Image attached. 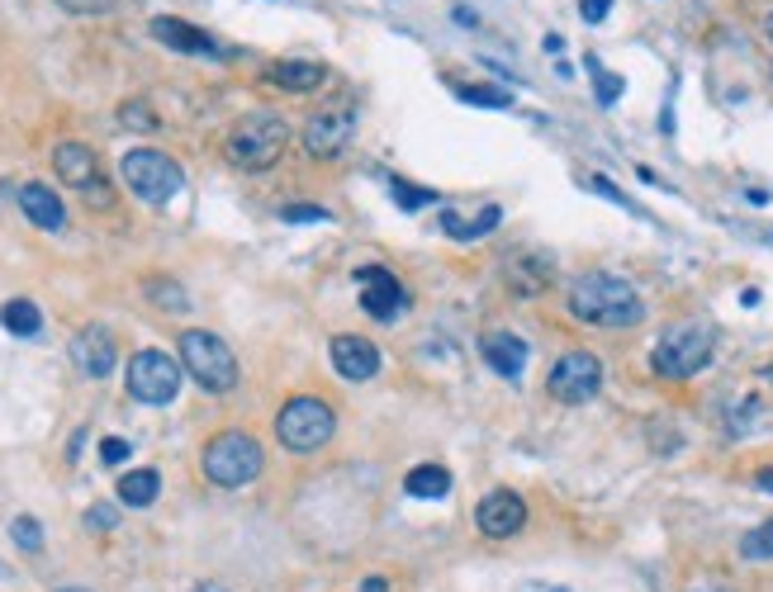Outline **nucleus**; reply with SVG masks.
<instances>
[{
	"mask_svg": "<svg viewBox=\"0 0 773 592\" xmlns=\"http://www.w3.org/2000/svg\"><path fill=\"white\" fill-rule=\"evenodd\" d=\"M570 313L589 327H608V332H626L645 317V299L636 294V284L608 270H589L570 284Z\"/></svg>",
	"mask_w": 773,
	"mask_h": 592,
	"instance_id": "f257e3e1",
	"label": "nucleus"
},
{
	"mask_svg": "<svg viewBox=\"0 0 773 592\" xmlns=\"http://www.w3.org/2000/svg\"><path fill=\"white\" fill-rule=\"evenodd\" d=\"M290 142V123L280 115H266V109H257V115H243L238 123L228 128V162L243 166V171H271L280 162V152H286Z\"/></svg>",
	"mask_w": 773,
	"mask_h": 592,
	"instance_id": "f03ea898",
	"label": "nucleus"
},
{
	"mask_svg": "<svg viewBox=\"0 0 773 592\" xmlns=\"http://www.w3.org/2000/svg\"><path fill=\"white\" fill-rule=\"evenodd\" d=\"M712 351H717V332L707 323H674L665 337L655 342L651 365L659 379H693L712 365Z\"/></svg>",
	"mask_w": 773,
	"mask_h": 592,
	"instance_id": "7ed1b4c3",
	"label": "nucleus"
},
{
	"mask_svg": "<svg viewBox=\"0 0 773 592\" xmlns=\"http://www.w3.org/2000/svg\"><path fill=\"white\" fill-rule=\"evenodd\" d=\"M333 431H337V418H333V408L323 403V398H290L286 408H280V418H276V437L286 451L294 455H313V451H323L328 441H333Z\"/></svg>",
	"mask_w": 773,
	"mask_h": 592,
	"instance_id": "20e7f679",
	"label": "nucleus"
},
{
	"mask_svg": "<svg viewBox=\"0 0 773 592\" xmlns=\"http://www.w3.org/2000/svg\"><path fill=\"white\" fill-rule=\"evenodd\" d=\"M204 478L218 488H247L251 478L261 474V445L247 437V431H218V437L204 445Z\"/></svg>",
	"mask_w": 773,
	"mask_h": 592,
	"instance_id": "39448f33",
	"label": "nucleus"
},
{
	"mask_svg": "<svg viewBox=\"0 0 773 592\" xmlns=\"http://www.w3.org/2000/svg\"><path fill=\"white\" fill-rule=\"evenodd\" d=\"M181 365L195 375L200 389L210 394H228L238 384V356L228 351V342H218L214 332H181Z\"/></svg>",
	"mask_w": 773,
	"mask_h": 592,
	"instance_id": "423d86ee",
	"label": "nucleus"
},
{
	"mask_svg": "<svg viewBox=\"0 0 773 592\" xmlns=\"http://www.w3.org/2000/svg\"><path fill=\"white\" fill-rule=\"evenodd\" d=\"M119 175H124V185H129L143 204H167V200H176L181 185H185L181 162H171L167 152H152V148H138V152L124 157V162H119Z\"/></svg>",
	"mask_w": 773,
	"mask_h": 592,
	"instance_id": "0eeeda50",
	"label": "nucleus"
},
{
	"mask_svg": "<svg viewBox=\"0 0 773 592\" xmlns=\"http://www.w3.org/2000/svg\"><path fill=\"white\" fill-rule=\"evenodd\" d=\"M181 370L185 365H176L167 351H152V346L138 351V356H129V394L138 398V403L162 408L181 394Z\"/></svg>",
	"mask_w": 773,
	"mask_h": 592,
	"instance_id": "6e6552de",
	"label": "nucleus"
},
{
	"mask_svg": "<svg viewBox=\"0 0 773 592\" xmlns=\"http://www.w3.org/2000/svg\"><path fill=\"white\" fill-rule=\"evenodd\" d=\"M546 389L556 403H589V398L603 389V360L593 356V351H570V356H560L556 365H550V379H546Z\"/></svg>",
	"mask_w": 773,
	"mask_h": 592,
	"instance_id": "1a4fd4ad",
	"label": "nucleus"
},
{
	"mask_svg": "<svg viewBox=\"0 0 773 592\" xmlns=\"http://www.w3.org/2000/svg\"><path fill=\"white\" fill-rule=\"evenodd\" d=\"M356 138V115L346 105H333V109H319L309 123H304V152L309 157H337L346 152V142Z\"/></svg>",
	"mask_w": 773,
	"mask_h": 592,
	"instance_id": "9d476101",
	"label": "nucleus"
},
{
	"mask_svg": "<svg viewBox=\"0 0 773 592\" xmlns=\"http://www.w3.org/2000/svg\"><path fill=\"white\" fill-rule=\"evenodd\" d=\"M356 284H361V309H366L371 317H380V323H389V317L408 303L399 276L385 270V266H361L356 270Z\"/></svg>",
	"mask_w": 773,
	"mask_h": 592,
	"instance_id": "9b49d317",
	"label": "nucleus"
},
{
	"mask_svg": "<svg viewBox=\"0 0 773 592\" xmlns=\"http://www.w3.org/2000/svg\"><path fill=\"white\" fill-rule=\"evenodd\" d=\"M503 280H508V290L513 294H523V299H536V294H546L550 290V280H556V261H550L546 251H513L508 261H503Z\"/></svg>",
	"mask_w": 773,
	"mask_h": 592,
	"instance_id": "f8f14e48",
	"label": "nucleus"
},
{
	"mask_svg": "<svg viewBox=\"0 0 773 592\" xmlns=\"http://www.w3.org/2000/svg\"><path fill=\"white\" fill-rule=\"evenodd\" d=\"M475 526L489 540H508V536H517L527 526V503L517 498V493H508V488L489 493V498L480 503V512H475Z\"/></svg>",
	"mask_w": 773,
	"mask_h": 592,
	"instance_id": "ddd939ff",
	"label": "nucleus"
},
{
	"mask_svg": "<svg viewBox=\"0 0 773 592\" xmlns=\"http://www.w3.org/2000/svg\"><path fill=\"white\" fill-rule=\"evenodd\" d=\"M72 365L82 375H90V379H105V375H115V365H119V351H115V337L100 327V323H90V327H82L72 337Z\"/></svg>",
	"mask_w": 773,
	"mask_h": 592,
	"instance_id": "4468645a",
	"label": "nucleus"
},
{
	"mask_svg": "<svg viewBox=\"0 0 773 592\" xmlns=\"http://www.w3.org/2000/svg\"><path fill=\"white\" fill-rule=\"evenodd\" d=\"M380 346L366 337H333V370L342 379H375L380 375Z\"/></svg>",
	"mask_w": 773,
	"mask_h": 592,
	"instance_id": "2eb2a0df",
	"label": "nucleus"
},
{
	"mask_svg": "<svg viewBox=\"0 0 773 592\" xmlns=\"http://www.w3.org/2000/svg\"><path fill=\"white\" fill-rule=\"evenodd\" d=\"M152 39H157V43H167V47H176V53L218 57V43H214L210 34H204V29L176 20V14H157V20H152Z\"/></svg>",
	"mask_w": 773,
	"mask_h": 592,
	"instance_id": "dca6fc26",
	"label": "nucleus"
},
{
	"mask_svg": "<svg viewBox=\"0 0 773 592\" xmlns=\"http://www.w3.org/2000/svg\"><path fill=\"white\" fill-rule=\"evenodd\" d=\"M480 356L494 365L503 379H523V370H527V342L517 337V332H484Z\"/></svg>",
	"mask_w": 773,
	"mask_h": 592,
	"instance_id": "f3484780",
	"label": "nucleus"
},
{
	"mask_svg": "<svg viewBox=\"0 0 773 592\" xmlns=\"http://www.w3.org/2000/svg\"><path fill=\"white\" fill-rule=\"evenodd\" d=\"M53 166H57L62 181L76 185V190H82V195H86L90 185H100V162H96V152H90L86 142H57Z\"/></svg>",
	"mask_w": 773,
	"mask_h": 592,
	"instance_id": "a211bd4d",
	"label": "nucleus"
},
{
	"mask_svg": "<svg viewBox=\"0 0 773 592\" xmlns=\"http://www.w3.org/2000/svg\"><path fill=\"white\" fill-rule=\"evenodd\" d=\"M20 209L43 233H62V228H67V209H62V200L53 195L49 185H24L20 190Z\"/></svg>",
	"mask_w": 773,
	"mask_h": 592,
	"instance_id": "6ab92c4d",
	"label": "nucleus"
},
{
	"mask_svg": "<svg viewBox=\"0 0 773 592\" xmlns=\"http://www.w3.org/2000/svg\"><path fill=\"white\" fill-rule=\"evenodd\" d=\"M266 76H271L280 90H319L328 72H323V62H299L294 57V62H276Z\"/></svg>",
	"mask_w": 773,
	"mask_h": 592,
	"instance_id": "aec40b11",
	"label": "nucleus"
},
{
	"mask_svg": "<svg viewBox=\"0 0 773 592\" xmlns=\"http://www.w3.org/2000/svg\"><path fill=\"white\" fill-rule=\"evenodd\" d=\"M503 223V209L498 204H484V209L475 214V218H461V214H441V228H447L455 243H475V237H484V233H494Z\"/></svg>",
	"mask_w": 773,
	"mask_h": 592,
	"instance_id": "412c9836",
	"label": "nucleus"
},
{
	"mask_svg": "<svg viewBox=\"0 0 773 592\" xmlns=\"http://www.w3.org/2000/svg\"><path fill=\"white\" fill-rule=\"evenodd\" d=\"M0 327H6L10 337H39V327H43L39 303H29V299H10V303H0Z\"/></svg>",
	"mask_w": 773,
	"mask_h": 592,
	"instance_id": "4be33fe9",
	"label": "nucleus"
},
{
	"mask_svg": "<svg viewBox=\"0 0 773 592\" xmlns=\"http://www.w3.org/2000/svg\"><path fill=\"white\" fill-rule=\"evenodd\" d=\"M157 493H162V474L157 470H129L119 478V503L129 507H152Z\"/></svg>",
	"mask_w": 773,
	"mask_h": 592,
	"instance_id": "5701e85b",
	"label": "nucleus"
},
{
	"mask_svg": "<svg viewBox=\"0 0 773 592\" xmlns=\"http://www.w3.org/2000/svg\"><path fill=\"white\" fill-rule=\"evenodd\" d=\"M404 493L408 498H447L451 493V474L441 465H418L404 474Z\"/></svg>",
	"mask_w": 773,
	"mask_h": 592,
	"instance_id": "b1692460",
	"label": "nucleus"
},
{
	"mask_svg": "<svg viewBox=\"0 0 773 592\" xmlns=\"http://www.w3.org/2000/svg\"><path fill=\"white\" fill-rule=\"evenodd\" d=\"M740 555L754 559V564L773 559V517H769L764 526H754V531H745V540H740Z\"/></svg>",
	"mask_w": 773,
	"mask_h": 592,
	"instance_id": "393cba45",
	"label": "nucleus"
},
{
	"mask_svg": "<svg viewBox=\"0 0 773 592\" xmlns=\"http://www.w3.org/2000/svg\"><path fill=\"white\" fill-rule=\"evenodd\" d=\"M455 95H461L465 105H480V109H508V90H498V86H455Z\"/></svg>",
	"mask_w": 773,
	"mask_h": 592,
	"instance_id": "a878e982",
	"label": "nucleus"
},
{
	"mask_svg": "<svg viewBox=\"0 0 773 592\" xmlns=\"http://www.w3.org/2000/svg\"><path fill=\"white\" fill-rule=\"evenodd\" d=\"M10 540H14V546H20L24 555H39V550H43V531H39L34 517H14V521H10Z\"/></svg>",
	"mask_w": 773,
	"mask_h": 592,
	"instance_id": "bb28decb",
	"label": "nucleus"
},
{
	"mask_svg": "<svg viewBox=\"0 0 773 592\" xmlns=\"http://www.w3.org/2000/svg\"><path fill=\"white\" fill-rule=\"evenodd\" d=\"M394 200H399V209H404V214H414V209H428V204H437L432 190H418V185H404V181H394Z\"/></svg>",
	"mask_w": 773,
	"mask_h": 592,
	"instance_id": "cd10ccee",
	"label": "nucleus"
},
{
	"mask_svg": "<svg viewBox=\"0 0 773 592\" xmlns=\"http://www.w3.org/2000/svg\"><path fill=\"white\" fill-rule=\"evenodd\" d=\"M152 303H162V309H171V313H181L185 309V294H181V284H171V280H152Z\"/></svg>",
	"mask_w": 773,
	"mask_h": 592,
	"instance_id": "c85d7f7f",
	"label": "nucleus"
},
{
	"mask_svg": "<svg viewBox=\"0 0 773 592\" xmlns=\"http://www.w3.org/2000/svg\"><path fill=\"white\" fill-rule=\"evenodd\" d=\"M589 72H593V82H598V100L603 105H618V95H622V76H612L603 67H593V57H589Z\"/></svg>",
	"mask_w": 773,
	"mask_h": 592,
	"instance_id": "c756f323",
	"label": "nucleus"
},
{
	"mask_svg": "<svg viewBox=\"0 0 773 592\" xmlns=\"http://www.w3.org/2000/svg\"><path fill=\"white\" fill-rule=\"evenodd\" d=\"M119 123H124V128H143V133H148V128H157L152 109H148L143 100H129V105H124V109H119Z\"/></svg>",
	"mask_w": 773,
	"mask_h": 592,
	"instance_id": "7c9ffc66",
	"label": "nucleus"
},
{
	"mask_svg": "<svg viewBox=\"0 0 773 592\" xmlns=\"http://www.w3.org/2000/svg\"><path fill=\"white\" fill-rule=\"evenodd\" d=\"M86 526H96V531H115V526H119L115 503H90L86 507Z\"/></svg>",
	"mask_w": 773,
	"mask_h": 592,
	"instance_id": "2f4dec72",
	"label": "nucleus"
},
{
	"mask_svg": "<svg viewBox=\"0 0 773 592\" xmlns=\"http://www.w3.org/2000/svg\"><path fill=\"white\" fill-rule=\"evenodd\" d=\"M280 218H286V223H323L328 209H319V204H286Z\"/></svg>",
	"mask_w": 773,
	"mask_h": 592,
	"instance_id": "473e14b6",
	"label": "nucleus"
},
{
	"mask_svg": "<svg viewBox=\"0 0 773 592\" xmlns=\"http://www.w3.org/2000/svg\"><path fill=\"white\" fill-rule=\"evenodd\" d=\"M129 451H133V445L124 441V437H105V441H100V460H105V465H124V460H129Z\"/></svg>",
	"mask_w": 773,
	"mask_h": 592,
	"instance_id": "72a5a7b5",
	"label": "nucleus"
},
{
	"mask_svg": "<svg viewBox=\"0 0 773 592\" xmlns=\"http://www.w3.org/2000/svg\"><path fill=\"white\" fill-rule=\"evenodd\" d=\"M583 185H589V190H598V195H603V200H612V204H622V209H631V200H626V195H622V190L612 185V181H603V175H589V181H583ZM631 214H636V209H631Z\"/></svg>",
	"mask_w": 773,
	"mask_h": 592,
	"instance_id": "f704fd0d",
	"label": "nucleus"
},
{
	"mask_svg": "<svg viewBox=\"0 0 773 592\" xmlns=\"http://www.w3.org/2000/svg\"><path fill=\"white\" fill-rule=\"evenodd\" d=\"M57 6L72 14H105V10H115L119 0H57Z\"/></svg>",
	"mask_w": 773,
	"mask_h": 592,
	"instance_id": "c9c22d12",
	"label": "nucleus"
},
{
	"mask_svg": "<svg viewBox=\"0 0 773 592\" xmlns=\"http://www.w3.org/2000/svg\"><path fill=\"white\" fill-rule=\"evenodd\" d=\"M579 14H583V24H603L612 14V0H579Z\"/></svg>",
	"mask_w": 773,
	"mask_h": 592,
	"instance_id": "e433bc0d",
	"label": "nucleus"
},
{
	"mask_svg": "<svg viewBox=\"0 0 773 592\" xmlns=\"http://www.w3.org/2000/svg\"><path fill=\"white\" fill-rule=\"evenodd\" d=\"M754 488H760V493H773V465H764L760 474H754Z\"/></svg>",
	"mask_w": 773,
	"mask_h": 592,
	"instance_id": "4c0bfd02",
	"label": "nucleus"
},
{
	"mask_svg": "<svg viewBox=\"0 0 773 592\" xmlns=\"http://www.w3.org/2000/svg\"><path fill=\"white\" fill-rule=\"evenodd\" d=\"M451 14H455V20H461V24H465V29H475V10H465V6H455V10H451Z\"/></svg>",
	"mask_w": 773,
	"mask_h": 592,
	"instance_id": "58836bf2",
	"label": "nucleus"
},
{
	"mask_svg": "<svg viewBox=\"0 0 773 592\" xmlns=\"http://www.w3.org/2000/svg\"><path fill=\"white\" fill-rule=\"evenodd\" d=\"M385 588H389L385 579H366V583H361V592H385Z\"/></svg>",
	"mask_w": 773,
	"mask_h": 592,
	"instance_id": "ea45409f",
	"label": "nucleus"
},
{
	"mask_svg": "<svg viewBox=\"0 0 773 592\" xmlns=\"http://www.w3.org/2000/svg\"><path fill=\"white\" fill-rule=\"evenodd\" d=\"M195 592H224V588H214V583H200Z\"/></svg>",
	"mask_w": 773,
	"mask_h": 592,
	"instance_id": "a19ab883",
	"label": "nucleus"
},
{
	"mask_svg": "<svg viewBox=\"0 0 773 592\" xmlns=\"http://www.w3.org/2000/svg\"><path fill=\"white\" fill-rule=\"evenodd\" d=\"M693 592H731V588H693Z\"/></svg>",
	"mask_w": 773,
	"mask_h": 592,
	"instance_id": "79ce46f5",
	"label": "nucleus"
},
{
	"mask_svg": "<svg viewBox=\"0 0 773 592\" xmlns=\"http://www.w3.org/2000/svg\"><path fill=\"white\" fill-rule=\"evenodd\" d=\"M764 34H769V39H773V14H769V20H764Z\"/></svg>",
	"mask_w": 773,
	"mask_h": 592,
	"instance_id": "37998d69",
	"label": "nucleus"
},
{
	"mask_svg": "<svg viewBox=\"0 0 773 592\" xmlns=\"http://www.w3.org/2000/svg\"><path fill=\"white\" fill-rule=\"evenodd\" d=\"M62 592H86V588H62Z\"/></svg>",
	"mask_w": 773,
	"mask_h": 592,
	"instance_id": "c03bdc74",
	"label": "nucleus"
},
{
	"mask_svg": "<svg viewBox=\"0 0 773 592\" xmlns=\"http://www.w3.org/2000/svg\"><path fill=\"white\" fill-rule=\"evenodd\" d=\"M764 375H769V384H773V365H769V370H764Z\"/></svg>",
	"mask_w": 773,
	"mask_h": 592,
	"instance_id": "a18cd8bd",
	"label": "nucleus"
},
{
	"mask_svg": "<svg viewBox=\"0 0 773 592\" xmlns=\"http://www.w3.org/2000/svg\"><path fill=\"white\" fill-rule=\"evenodd\" d=\"M556 592H565V588H556Z\"/></svg>",
	"mask_w": 773,
	"mask_h": 592,
	"instance_id": "49530a36",
	"label": "nucleus"
}]
</instances>
